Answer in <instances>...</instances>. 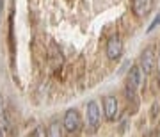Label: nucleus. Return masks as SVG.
<instances>
[{
    "label": "nucleus",
    "instance_id": "obj_1",
    "mask_svg": "<svg viewBox=\"0 0 160 137\" xmlns=\"http://www.w3.org/2000/svg\"><path fill=\"white\" fill-rule=\"evenodd\" d=\"M100 121H102V110H100V105H98L94 100L87 103V110H86V123L89 130H96L100 126Z\"/></svg>",
    "mask_w": 160,
    "mask_h": 137
},
{
    "label": "nucleus",
    "instance_id": "obj_2",
    "mask_svg": "<svg viewBox=\"0 0 160 137\" xmlns=\"http://www.w3.org/2000/svg\"><path fill=\"white\" fill-rule=\"evenodd\" d=\"M62 126L68 134H77L82 128V119H80V114H78L77 109H69L68 112L64 114Z\"/></svg>",
    "mask_w": 160,
    "mask_h": 137
},
{
    "label": "nucleus",
    "instance_id": "obj_3",
    "mask_svg": "<svg viewBox=\"0 0 160 137\" xmlns=\"http://www.w3.org/2000/svg\"><path fill=\"white\" fill-rule=\"evenodd\" d=\"M142 77H144V71L141 69L139 64L132 66L130 71H128V77H126V89H130V91H139L141 86H142Z\"/></svg>",
    "mask_w": 160,
    "mask_h": 137
},
{
    "label": "nucleus",
    "instance_id": "obj_4",
    "mask_svg": "<svg viewBox=\"0 0 160 137\" xmlns=\"http://www.w3.org/2000/svg\"><path fill=\"white\" fill-rule=\"evenodd\" d=\"M155 63H157V55H155V48L153 46H148L144 48L141 57H139V66L144 73H151L155 69Z\"/></svg>",
    "mask_w": 160,
    "mask_h": 137
},
{
    "label": "nucleus",
    "instance_id": "obj_5",
    "mask_svg": "<svg viewBox=\"0 0 160 137\" xmlns=\"http://www.w3.org/2000/svg\"><path fill=\"white\" fill-rule=\"evenodd\" d=\"M103 116L107 121H116L119 116V105L116 96H105L103 98Z\"/></svg>",
    "mask_w": 160,
    "mask_h": 137
},
{
    "label": "nucleus",
    "instance_id": "obj_6",
    "mask_svg": "<svg viewBox=\"0 0 160 137\" xmlns=\"http://www.w3.org/2000/svg\"><path fill=\"white\" fill-rule=\"evenodd\" d=\"M105 52H107V57H109L110 61H116V59L121 57V53H123V41H121L119 36L109 38L107 46H105Z\"/></svg>",
    "mask_w": 160,
    "mask_h": 137
},
{
    "label": "nucleus",
    "instance_id": "obj_7",
    "mask_svg": "<svg viewBox=\"0 0 160 137\" xmlns=\"http://www.w3.org/2000/svg\"><path fill=\"white\" fill-rule=\"evenodd\" d=\"M151 6H153V0H132V11L139 18L146 16L151 11Z\"/></svg>",
    "mask_w": 160,
    "mask_h": 137
},
{
    "label": "nucleus",
    "instance_id": "obj_8",
    "mask_svg": "<svg viewBox=\"0 0 160 137\" xmlns=\"http://www.w3.org/2000/svg\"><path fill=\"white\" fill-rule=\"evenodd\" d=\"M64 126L59 123V121H52L48 125V130H46V137H62Z\"/></svg>",
    "mask_w": 160,
    "mask_h": 137
},
{
    "label": "nucleus",
    "instance_id": "obj_9",
    "mask_svg": "<svg viewBox=\"0 0 160 137\" xmlns=\"http://www.w3.org/2000/svg\"><path fill=\"white\" fill-rule=\"evenodd\" d=\"M7 128V119H6V112H4V98L0 94V130Z\"/></svg>",
    "mask_w": 160,
    "mask_h": 137
},
{
    "label": "nucleus",
    "instance_id": "obj_10",
    "mask_svg": "<svg viewBox=\"0 0 160 137\" xmlns=\"http://www.w3.org/2000/svg\"><path fill=\"white\" fill-rule=\"evenodd\" d=\"M158 25H160V13L157 14V16H155V20H153V22L149 23V27H148V32H153V30L157 29Z\"/></svg>",
    "mask_w": 160,
    "mask_h": 137
},
{
    "label": "nucleus",
    "instance_id": "obj_11",
    "mask_svg": "<svg viewBox=\"0 0 160 137\" xmlns=\"http://www.w3.org/2000/svg\"><path fill=\"white\" fill-rule=\"evenodd\" d=\"M2 7H4V0H0V14H2Z\"/></svg>",
    "mask_w": 160,
    "mask_h": 137
},
{
    "label": "nucleus",
    "instance_id": "obj_12",
    "mask_svg": "<svg viewBox=\"0 0 160 137\" xmlns=\"http://www.w3.org/2000/svg\"><path fill=\"white\" fill-rule=\"evenodd\" d=\"M157 61H158V68H160V55H158V59H157Z\"/></svg>",
    "mask_w": 160,
    "mask_h": 137
},
{
    "label": "nucleus",
    "instance_id": "obj_13",
    "mask_svg": "<svg viewBox=\"0 0 160 137\" xmlns=\"http://www.w3.org/2000/svg\"><path fill=\"white\" fill-rule=\"evenodd\" d=\"M0 137H4V132H2V130H0Z\"/></svg>",
    "mask_w": 160,
    "mask_h": 137
},
{
    "label": "nucleus",
    "instance_id": "obj_14",
    "mask_svg": "<svg viewBox=\"0 0 160 137\" xmlns=\"http://www.w3.org/2000/svg\"><path fill=\"white\" fill-rule=\"evenodd\" d=\"M157 137H160V130H158V134H157Z\"/></svg>",
    "mask_w": 160,
    "mask_h": 137
}]
</instances>
